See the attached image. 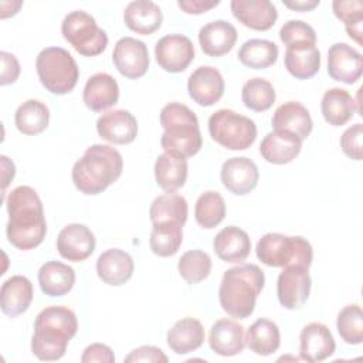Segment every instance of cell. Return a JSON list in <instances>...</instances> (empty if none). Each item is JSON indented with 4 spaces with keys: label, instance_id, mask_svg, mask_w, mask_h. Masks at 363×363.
I'll use <instances>...</instances> for the list:
<instances>
[{
    "label": "cell",
    "instance_id": "obj_11",
    "mask_svg": "<svg viewBox=\"0 0 363 363\" xmlns=\"http://www.w3.org/2000/svg\"><path fill=\"white\" fill-rule=\"evenodd\" d=\"M115 68L129 79L143 77L149 69V51L143 41L133 37H122L116 41L112 52Z\"/></svg>",
    "mask_w": 363,
    "mask_h": 363
},
{
    "label": "cell",
    "instance_id": "obj_32",
    "mask_svg": "<svg viewBox=\"0 0 363 363\" xmlns=\"http://www.w3.org/2000/svg\"><path fill=\"white\" fill-rule=\"evenodd\" d=\"M187 159L173 155L162 153L155 163V179L160 189L167 193H174L184 186L187 180Z\"/></svg>",
    "mask_w": 363,
    "mask_h": 363
},
{
    "label": "cell",
    "instance_id": "obj_24",
    "mask_svg": "<svg viewBox=\"0 0 363 363\" xmlns=\"http://www.w3.org/2000/svg\"><path fill=\"white\" fill-rule=\"evenodd\" d=\"M213 250L221 261L241 264L251 252V240L242 228L227 225L214 237Z\"/></svg>",
    "mask_w": 363,
    "mask_h": 363
},
{
    "label": "cell",
    "instance_id": "obj_33",
    "mask_svg": "<svg viewBox=\"0 0 363 363\" xmlns=\"http://www.w3.org/2000/svg\"><path fill=\"white\" fill-rule=\"evenodd\" d=\"M245 345L259 356H269L278 350L281 345L279 328L275 322L259 318L257 319L245 333Z\"/></svg>",
    "mask_w": 363,
    "mask_h": 363
},
{
    "label": "cell",
    "instance_id": "obj_22",
    "mask_svg": "<svg viewBox=\"0 0 363 363\" xmlns=\"http://www.w3.org/2000/svg\"><path fill=\"white\" fill-rule=\"evenodd\" d=\"M119 99V85L116 79L106 72L91 75L82 91V101L94 112H102L113 106Z\"/></svg>",
    "mask_w": 363,
    "mask_h": 363
},
{
    "label": "cell",
    "instance_id": "obj_12",
    "mask_svg": "<svg viewBox=\"0 0 363 363\" xmlns=\"http://www.w3.org/2000/svg\"><path fill=\"white\" fill-rule=\"evenodd\" d=\"M155 57L159 67L167 72H182L194 60V45L183 34H167L155 45Z\"/></svg>",
    "mask_w": 363,
    "mask_h": 363
},
{
    "label": "cell",
    "instance_id": "obj_37",
    "mask_svg": "<svg viewBox=\"0 0 363 363\" xmlns=\"http://www.w3.org/2000/svg\"><path fill=\"white\" fill-rule=\"evenodd\" d=\"M238 60L242 65L252 69H265L278 60V47L274 41L251 38L238 50Z\"/></svg>",
    "mask_w": 363,
    "mask_h": 363
},
{
    "label": "cell",
    "instance_id": "obj_1",
    "mask_svg": "<svg viewBox=\"0 0 363 363\" xmlns=\"http://www.w3.org/2000/svg\"><path fill=\"white\" fill-rule=\"evenodd\" d=\"M9 242L21 251L38 247L47 234V221L41 199L30 186H17L6 200Z\"/></svg>",
    "mask_w": 363,
    "mask_h": 363
},
{
    "label": "cell",
    "instance_id": "obj_4",
    "mask_svg": "<svg viewBox=\"0 0 363 363\" xmlns=\"http://www.w3.org/2000/svg\"><path fill=\"white\" fill-rule=\"evenodd\" d=\"M264 284V271L255 264H238L228 268L223 274L218 288V301L223 311L231 318H248L255 309Z\"/></svg>",
    "mask_w": 363,
    "mask_h": 363
},
{
    "label": "cell",
    "instance_id": "obj_43",
    "mask_svg": "<svg viewBox=\"0 0 363 363\" xmlns=\"http://www.w3.org/2000/svg\"><path fill=\"white\" fill-rule=\"evenodd\" d=\"M335 16L343 21L345 30L352 40L362 44V24H363V4L359 0H335L332 3Z\"/></svg>",
    "mask_w": 363,
    "mask_h": 363
},
{
    "label": "cell",
    "instance_id": "obj_21",
    "mask_svg": "<svg viewBox=\"0 0 363 363\" xmlns=\"http://www.w3.org/2000/svg\"><path fill=\"white\" fill-rule=\"evenodd\" d=\"M135 264L132 257L119 248L104 251L96 259V274L99 279L111 286L126 284L133 275Z\"/></svg>",
    "mask_w": 363,
    "mask_h": 363
},
{
    "label": "cell",
    "instance_id": "obj_8",
    "mask_svg": "<svg viewBox=\"0 0 363 363\" xmlns=\"http://www.w3.org/2000/svg\"><path fill=\"white\" fill-rule=\"evenodd\" d=\"M208 133L228 150H245L257 139V125L233 109H218L208 118Z\"/></svg>",
    "mask_w": 363,
    "mask_h": 363
},
{
    "label": "cell",
    "instance_id": "obj_40",
    "mask_svg": "<svg viewBox=\"0 0 363 363\" xmlns=\"http://www.w3.org/2000/svg\"><path fill=\"white\" fill-rule=\"evenodd\" d=\"M275 98V88L265 78L254 77L248 79L241 89L242 104L245 105V108L255 112L268 111L274 105Z\"/></svg>",
    "mask_w": 363,
    "mask_h": 363
},
{
    "label": "cell",
    "instance_id": "obj_16",
    "mask_svg": "<svg viewBox=\"0 0 363 363\" xmlns=\"http://www.w3.org/2000/svg\"><path fill=\"white\" fill-rule=\"evenodd\" d=\"M336 343L329 328L320 322L305 325L299 335V356L309 363H319L335 353Z\"/></svg>",
    "mask_w": 363,
    "mask_h": 363
},
{
    "label": "cell",
    "instance_id": "obj_28",
    "mask_svg": "<svg viewBox=\"0 0 363 363\" xmlns=\"http://www.w3.org/2000/svg\"><path fill=\"white\" fill-rule=\"evenodd\" d=\"M125 26L136 34L149 35L160 28L163 14L160 7L152 0L130 1L123 11Z\"/></svg>",
    "mask_w": 363,
    "mask_h": 363
},
{
    "label": "cell",
    "instance_id": "obj_6",
    "mask_svg": "<svg viewBox=\"0 0 363 363\" xmlns=\"http://www.w3.org/2000/svg\"><path fill=\"white\" fill-rule=\"evenodd\" d=\"M257 258L274 268L289 265L311 267L313 250L311 242L301 235H285L281 233L264 234L255 245Z\"/></svg>",
    "mask_w": 363,
    "mask_h": 363
},
{
    "label": "cell",
    "instance_id": "obj_7",
    "mask_svg": "<svg viewBox=\"0 0 363 363\" xmlns=\"http://www.w3.org/2000/svg\"><path fill=\"white\" fill-rule=\"evenodd\" d=\"M35 71L43 86L55 95L71 92L79 78L74 57L61 47H47L35 58Z\"/></svg>",
    "mask_w": 363,
    "mask_h": 363
},
{
    "label": "cell",
    "instance_id": "obj_50",
    "mask_svg": "<svg viewBox=\"0 0 363 363\" xmlns=\"http://www.w3.org/2000/svg\"><path fill=\"white\" fill-rule=\"evenodd\" d=\"M319 4V0H284V6L295 11H311Z\"/></svg>",
    "mask_w": 363,
    "mask_h": 363
},
{
    "label": "cell",
    "instance_id": "obj_38",
    "mask_svg": "<svg viewBox=\"0 0 363 363\" xmlns=\"http://www.w3.org/2000/svg\"><path fill=\"white\" fill-rule=\"evenodd\" d=\"M183 242V225L179 223H155L149 237V247L157 257L174 255Z\"/></svg>",
    "mask_w": 363,
    "mask_h": 363
},
{
    "label": "cell",
    "instance_id": "obj_15",
    "mask_svg": "<svg viewBox=\"0 0 363 363\" xmlns=\"http://www.w3.org/2000/svg\"><path fill=\"white\" fill-rule=\"evenodd\" d=\"M363 72L362 54L346 43H335L328 50V74L335 81L354 84Z\"/></svg>",
    "mask_w": 363,
    "mask_h": 363
},
{
    "label": "cell",
    "instance_id": "obj_5",
    "mask_svg": "<svg viewBox=\"0 0 363 363\" xmlns=\"http://www.w3.org/2000/svg\"><path fill=\"white\" fill-rule=\"evenodd\" d=\"M160 125L164 132L160 145L164 152L182 157H191L200 152L203 145L199 119L184 104L170 102L160 111Z\"/></svg>",
    "mask_w": 363,
    "mask_h": 363
},
{
    "label": "cell",
    "instance_id": "obj_51",
    "mask_svg": "<svg viewBox=\"0 0 363 363\" xmlns=\"http://www.w3.org/2000/svg\"><path fill=\"white\" fill-rule=\"evenodd\" d=\"M1 169H3V193L6 191V187L9 186V183L13 180L14 174H16V167L14 163L11 160H9L7 156H1Z\"/></svg>",
    "mask_w": 363,
    "mask_h": 363
},
{
    "label": "cell",
    "instance_id": "obj_2",
    "mask_svg": "<svg viewBox=\"0 0 363 363\" xmlns=\"http://www.w3.org/2000/svg\"><path fill=\"white\" fill-rule=\"evenodd\" d=\"M77 315L67 306H47L34 320L31 337L33 354L44 362L60 360L69 340L77 335Z\"/></svg>",
    "mask_w": 363,
    "mask_h": 363
},
{
    "label": "cell",
    "instance_id": "obj_23",
    "mask_svg": "<svg viewBox=\"0 0 363 363\" xmlns=\"http://www.w3.org/2000/svg\"><path fill=\"white\" fill-rule=\"evenodd\" d=\"M237 30L227 20H214L204 24L199 31L201 51L210 57H221L233 50L237 41Z\"/></svg>",
    "mask_w": 363,
    "mask_h": 363
},
{
    "label": "cell",
    "instance_id": "obj_19",
    "mask_svg": "<svg viewBox=\"0 0 363 363\" xmlns=\"http://www.w3.org/2000/svg\"><path fill=\"white\" fill-rule=\"evenodd\" d=\"M208 345L218 356L230 357L240 354L245 347L244 326L227 318L216 320L210 328Z\"/></svg>",
    "mask_w": 363,
    "mask_h": 363
},
{
    "label": "cell",
    "instance_id": "obj_20",
    "mask_svg": "<svg viewBox=\"0 0 363 363\" xmlns=\"http://www.w3.org/2000/svg\"><path fill=\"white\" fill-rule=\"evenodd\" d=\"M230 9L242 26L257 31L269 30L278 18L277 7L269 0H233Z\"/></svg>",
    "mask_w": 363,
    "mask_h": 363
},
{
    "label": "cell",
    "instance_id": "obj_47",
    "mask_svg": "<svg viewBox=\"0 0 363 363\" xmlns=\"http://www.w3.org/2000/svg\"><path fill=\"white\" fill-rule=\"evenodd\" d=\"M1 60V74H0V85H9L14 84L20 75V64L14 54L1 51L0 52Z\"/></svg>",
    "mask_w": 363,
    "mask_h": 363
},
{
    "label": "cell",
    "instance_id": "obj_49",
    "mask_svg": "<svg viewBox=\"0 0 363 363\" xmlns=\"http://www.w3.org/2000/svg\"><path fill=\"white\" fill-rule=\"evenodd\" d=\"M220 4L218 0H179L177 6L187 14H201Z\"/></svg>",
    "mask_w": 363,
    "mask_h": 363
},
{
    "label": "cell",
    "instance_id": "obj_52",
    "mask_svg": "<svg viewBox=\"0 0 363 363\" xmlns=\"http://www.w3.org/2000/svg\"><path fill=\"white\" fill-rule=\"evenodd\" d=\"M21 6H23V1H1L0 3V7H1L0 17L7 18L10 16L17 14V11L20 10Z\"/></svg>",
    "mask_w": 363,
    "mask_h": 363
},
{
    "label": "cell",
    "instance_id": "obj_42",
    "mask_svg": "<svg viewBox=\"0 0 363 363\" xmlns=\"http://www.w3.org/2000/svg\"><path fill=\"white\" fill-rule=\"evenodd\" d=\"M336 328L342 340L347 345H360L363 342V313L357 303L346 305L339 313Z\"/></svg>",
    "mask_w": 363,
    "mask_h": 363
},
{
    "label": "cell",
    "instance_id": "obj_34",
    "mask_svg": "<svg viewBox=\"0 0 363 363\" xmlns=\"http://www.w3.org/2000/svg\"><path fill=\"white\" fill-rule=\"evenodd\" d=\"M50 122L48 106L38 99H27L14 113V123L18 132L27 136H34L44 132Z\"/></svg>",
    "mask_w": 363,
    "mask_h": 363
},
{
    "label": "cell",
    "instance_id": "obj_10",
    "mask_svg": "<svg viewBox=\"0 0 363 363\" xmlns=\"http://www.w3.org/2000/svg\"><path fill=\"white\" fill-rule=\"evenodd\" d=\"M312 279L308 267L289 265L285 267L277 279V296L282 308L299 309L309 298Z\"/></svg>",
    "mask_w": 363,
    "mask_h": 363
},
{
    "label": "cell",
    "instance_id": "obj_25",
    "mask_svg": "<svg viewBox=\"0 0 363 363\" xmlns=\"http://www.w3.org/2000/svg\"><path fill=\"white\" fill-rule=\"evenodd\" d=\"M31 281L24 275H13L0 288V308L6 316L16 318L24 313L33 301Z\"/></svg>",
    "mask_w": 363,
    "mask_h": 363
},
{
    "label": "cell",
    "instance_id": "obj_17",
    "mask_svg": "<svg viewBox=\"0 0 363 363\" xmlns=\"http://www.w3.org/2000/svg\"><path fill=\"white\" fill-rule=\"evenodd\" d=\"M224 86L221 72L211 65L199 67L187 79L189 95L200 106H211L218 102L224 94Z\"/></svg>",
    "mask_w": 363,
    "mask_h": 363
},
{
    "label": "cell",
    "instance_id": "obj_39",
    "mask_svg": "<svg viewBox=\"0 0 363 363\" xmlns=\"http://www.w3.org/2000/svg\"><path fill=\"white\" fill-rule=\"evenodd\" d=\"M225 217V201L218 191L207 190L201 193L194 206V218L206 230L217 227Z\"/></svg>",
    "mask_w": 363,
    "mask_h": 363
},
{
    "label": "cell",
    "instance_id": "obj_27",
    "mask_svg": "<svg viewBox=\"0 0 363 363\" xmlns=\"http://www.w3.org/2000/svg\"><path fill=\"white\" fill-rule=\"evenodd\" d=\"M302 149V140L285 130H272L259 143L261 156L272 164H286L292 162Z\"/></svg>",
    "mask_w": 363,
    "mask_h": 363
},
{
    "label": "cell",
    "instance_id": "obj_35",
    "mask_svg": "<svg viewBox=\"0 0 363 363\" xmlns=\"http://www.w3.org/2000/svg\"><path fill=\"white\" fill-rule=\"evenodd\" d=\"M189 214L187 200L177 193L157 196L149 208V218L155 223H179L184 225Z\"/></svg>",
    "mask_w": 363,
    "mask_h": 363
},
{
    "label": "cell",
    "instance_id": "obj_13",
    "mask_svg": "<svg viewBox=\"0 0 363 363\" xmlns=\"http://www.w3.org/2000/svg\"><path fill=\"white\" fill-rule=\"evenodd\" d=\"M95 235L85 225L79 223L67 224L57 237L58 254L72 262H79L86 259L95 251Z\"/></svg>",
    "mask_w": 363,
    "mask_h": 363
},
{
    "label": "cell",
    "instance_id": "obj_46",
    "mask_svg": "<svg viewBox=\"0 0 363 363\" xmlns=\"http://www.w3.org/2000/svg\"><path fill=\"white\" fill-rule=\"evenodd\" d=\"M82 363H113L115 362V354L112 349L104 343H92L85 347L82 356H81Z\"/></svg>",
    "mask_w": 363,
    "mask_h": 363
},
{
    "label": "cell",
    "instance_id": "obj_18",
    "mask_svg": "<svg viewBox=\"0 0 363 363\" xmlns=\"http://www.w3.org/2000/svg\"><path fill=\"white\" fill-rule=\"evenodd\" d=\"M96 132L109 143L128 145L138 136V121L126 109L108 111L98 118Z\"/></svg>",
    "mask_w": 363,
    "mask_h": 363
},
{
    "label": "cell",
    "instance_id": "obj_41",
    "mask_svg": "<svg viewBox=\"0 0 363 363\" xmlns=\"http://www.w3.org/2000/svg\"><path fill=\"white\" fill-rule=\"evenodd\" d=\"M180 277L190 285L204 281L211 272V258L201 250H190L184 252L177 264Z\"/></svg>",
    "mask_w": 363,
    "mask_h": 363
},
{
    "label": "cell",
    "instance_id": "obj_36",
    "mask_svg": "<svg viewBox=\"0 0 363 363\" xmlns=\"http://www.w3.org/2000/svg\"><path fill=\"white\" fill-rule=\"evenodd\" d=\"M284 64L292 77L312 78L320 68V51L318 47H286Z\"/></svg>",
    "mask_w": 363,
    "mask_h": 363
},
{
    "label": "cell",
    "instance_id": "obj_48",
    "mask_svg": "<svg viewBox=\"0 0 363 363\" xmlns=\"http://www.w3.org/2000/svg\"><path fill=\"white\" fill-rule=\"evenodd\" d=\"M169 360V357L163 353L162 349L156 347V346H140L133 349L126 357L125 362H163L166 363Z\"/></svg>",
    "mask_w": 363,
    "mask_h": 363
},
{
    "label": "cell",
    "instance_id": "obj_45",
    "mask_svg": "<svg viewBox=\"0 0 363 363\" xmlns=\"http://www.w3.org/2000/svg\"><path fill=\"white\" fill-rule=\"evenodd\" d=\"M362 139L363 125L357 122L349 126L340 136V147L343 153L353 160H362Z\"/></svg>",
    "mask_w": 363,
    "mask_h": 363
},
{
    "label": "cell",
    "instance_id": "obj_29",
    "mask_svg": "<svg viewBox=\"0 0 363 363\" xmlns=\"http://www.w3.org/2000/svg\"><path fill=\"white\" fill-rule=\"evenodd\" d=\"M204 328L196 318L186 316L179 319L167 332V346L176 354H187L197 350L204 343Z\"/></svg>",
    "mask_w": 363,
    "mask_h": 363
},
{
    "label": "cell",
    "instance_id": "obj_3",
    "mask_svg": "<svg viewBox=\"0 0 363 363\" xmlns=\"http://www.w3.org/2000/svg\"><path fill=\"white\" fill-rule=\"evenodd\" d=\"M122 170V155L113 146L92 145L74 163L71 177L82 194L95 196L113 184Z\"/></svg>",
    "mask_w": 363,
    "mask_h": 363
},
{
    "label": "cell",
    "instance_id": "obj_26",
    "mask_svg": "<svg viewBox=\"0 0 363 363\" xmlns=\"http://www.w3.org/2000/svg\"><path fill=\"white\" fill-rule=\"evenodd\" d=\"M274 130H285L298 136L302 142L311 135L313 122L309 111L296 101L279 105L271 119Z\"/></svg>",
    "mask_w": 363,
    "mask_h": 363
},
{
    "label": "cell",
    "instance_id": "obj_14",
    "mask_svg": "<svg viewBox=\"0 0 363 363\" xmlns=\"http://www.w3.org/2000/svg\"><path fill=\"white\" fill-rule=\"evenodd\" d=\"M220 177L228 191L237 196H245L257 187L259 170L250 157H230L223 163Z\"/></svg>",
    "mask_w": 363,
    "mask_h": 363
},
{
    "label": "cell",
    "instance_id": "obj_31",
    "mask_svg": "<svg viewBox=\"0 0 363 363\" xmlns=\"http://www.w3.org/2000/svg\"><path fill=\"white\" fill-rule=\"evenodd\" d=\"M356 111V101L343 88H330L322 96L320 112L323 119L332 126H342L347 123Z\"/></svg>",
    "mask_w": 363,
    "mask_h": 363
},
{
    "label": "cell",
    "instance_id": "obj_30",
    "mask_svg": "<svg viewBox=\"0 0 363 363\" xmlns=\"http://www.w3.org/2000/svg\"><path fill=\"white\" fill-rule=\"evenodd\" d=\"M41 291L48 296H62L68 294L75 284V271L72 267L60 261H47L37 274Z\"/></svg>",
    "mask_w": 363,
    "mask_h": 363
},
{
    "label": "cell",
    "instance_id": "obj_44",
    "mask_svg": "<svg viewBox=\"0 0 363 363\" xmlns=\"http://www.w3.org/2000/svg\"><path fill=\"white\" fill-rule=\"evenodd\" d=\"M279 38L286 47H316L315 30L302 20H288L279 30Z\"/></svg>",
    "mask_w": 363,
    "mask_h": 363
},
{
    "label": "cell",
    "instance_id": "obj_9",
    "mask_svg": "<svg viewBox=\"0 0 363 363\" xmlns=\"http://www.w3.org/2000/svg\"><path fill=\"white\" fill-rule=\"evenodd\" d=\"M61 33L65 41L84 57L99 55L108 45L105 30H102L95 18L84 10L68 13L61 23Z\"/></svg>",
    "mask_w": 363,
    "mask_h": 363
}]
</instances>
